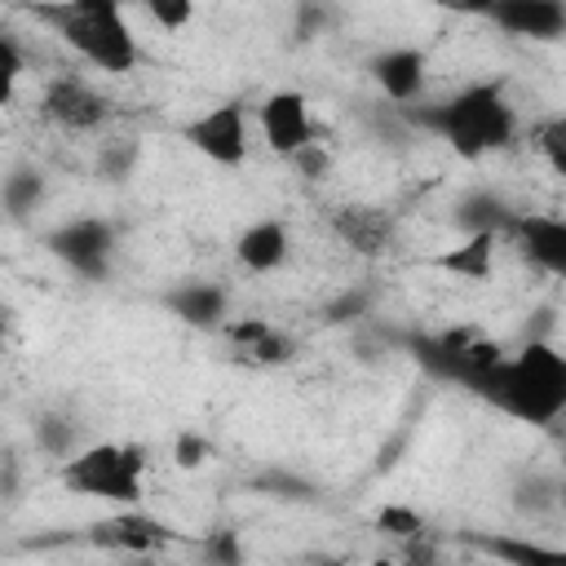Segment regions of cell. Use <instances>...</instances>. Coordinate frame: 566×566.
Masks as SVG:
<instances>
[{
	"label": "cell",
	"mask_w": 566,
	"mask_h": 566,
	"mask_svg": "<svg viewBox=\"0 0 566 566\" xmlns=\"http://www.w3.org/2000/svg\"><path fill=\"white\" fill-rule=\"evenodd\" d=\"M495 243H500L495 234H464L460 243L429 256V265L442 270V274H455L464 283H486L495 274Z\"/></svg>",
	"instance_id": "obj_18"
},
{
	"label": "cell",
	"mask_w": 566,
	"mask_h": 566,
	"mask_svg": "<svg viewBox=\"0 0 566 566\" xmlns=\"http://www.w3.org/2000/svg\"><path fill=\"white\" fill-rule=\"evenodd\" d=\"M460 544L478 548L500 566H566V544H544L513 531H460Z\"/></svg>",
	"instance_id": "obj_14"
},
{
	"label": "cell",
	"mask_w": 566,
	"mask_h": 566,
	"mask_svg": "<svg viewBox=\"0 0 566 566\" xmlns=\"http://www.w3.org/2000/svg\"><path fill=\"white\" fill-rule=\"evenodd\" d=\"M292 168L305 177V181H318V177H327V168H332V155H327V146H305L296 159H292Z\"/></svg>",
	"instance_id": "obj_31"
},
{
	"label": "cell",
	"mask_w": 566,
	"mask_h": 566,
	"mask_svg": "<svg viewBox=\"0 0 566 566\" xmlns=\"http://www.w3.org/2000/svg\"><path fill=\"white\" fill-rule=\"evenodd\" d=\"M562 504H566V478H562V473L531 469V473H522V478L513 482V509H522V513L544 517V513H553V509H562Z\"/></svg>",
	"instance_id": "obj_19"
},
{
	"label": "cell",
	"mask_w": 566,
	"mask_h": 566,
	"mask_svg": "<svg viewBox=\"0 0 566 566\" xmlns=\"http://www.w3.org/2000/svg\"><path fill=\"white\" fill-rule=\"evenodd\" d=\"M181 531H172L168 522L142 513V509H119L115 517L88 526V544L97 548H111V553H124V557H150L168 544H177Z\"/></svg>",
	"instance_id": "obj_10"
},
{
	"label": "cell",
	"mask_w": 566,
	"mask_h": 566,
	"mask_svg": "<svg viewBox=\"0 0 566 566\" xmlns=\"http://www.w3.org/2000/svg\"><path fill=\"white\" fill-rule=\"evenodd\" d=\"M261 486H265V491H279V495H283V491H296V500H305V495H310V486H305V482H296L292 473H270V478H261Z\"/></svg>",
	"instance_id": "obj_33"
},
{
	"label": "cell",
	"mask_w": 566,
	"mask_h": 566,
	"mask_svg": "<svg viewBox=\"0 0 566 566\" xmlns=\"http://www.w3.org/2000/svg\"><path fill=\"white\" fill-rule=\"evenodd\" d=\"M287 358H292V340H287L279 327L248 354V363H256V367H279V363H287Z\"/></svg>",
	"instance_id": "obj_30"
},
{
	"label": "cell",
	"mask_w": 566,
	"mask_h": 566,
	"mask_svg": "<svg viewBox=\"0 0 566 566\" xmlns=\"http://www.w3.org/2000/svg\"><path fill=\"white\" fill-rule=\"evenodd\" d=\"M159 301L177 323H186L195 332H221L230 323V292H226V283H212V279H186V283L168 287Z\"/></svg>",
	"instance_id": "obj_13"
},
{
	"label": "cell",
	"mask_w": 566,
	"mask_h": 566,
	"mask_svg": "<svg viewBox=\"0 0 566 566\" xmlns=\"http://www.w3.org/2000/svg\"><path fill=\"white\" fill-rule=\"evenodd\" d=\"M513 217H517V208H513L504 195L486 190V186L464 190V195L451 203V221H455L464 234H495V239H500V234H509Z\"/></svg>",
	"instance_id": "obj_17"
},
{
	"label": "cell",
	"mask_w": 566,
	"mask_h": 566,
	"mask_svg": "<svg viewBox=\"0 0 566 566\" xmlns=\"http://www.w3.org/2000/svg\"><path fill=\"white\" fill-rule=\"evenodd\" d=\"M402 124H411L416 133L438 137L447 150H455L460 159H486L500 155L517 142V106L509 102V80H473L438 102H416L407 111H398Z\"/></svg>",
	"instance_id": "obj_1"
},
{
	"label": "cell",
	"mask_w": 566,
	"mask_h": 566,
	"mask_svg": "<svg viewBox=\"0 0 566 566\" xmlns=\"http://www.w3.org/2000/svg\"><path fill=\"white\" fill-rule=\"evenodd\" d=\"M376 531L394 535V539H416V535H424V517L411 504H385L376 513Z\"/></svg>",
	"instance_id": "obj_27"
},
{
	"label": "cell",
	"mask_w": 566,
	"mask_h": 566,
	"mask_svg": "<svg viewBox=\"0 0 566 566\" xmlns=\"http://www.w3.org/2000/svg\"><path fill=\"white\" fill-rule=\"evenodd\" d=\"M376 305V287L371 283H354L345 292H336L327 305H323V323H354V318H367V310Z\"/></svg>",
	"instance_id": "obj_22"
},
{
	"label": "cell",
	"mask_w": 566,
	"mask_h": 566,
	"mask_svg": "<svg viewBox=\"0 0 566 566\" xmlns=\"http://www.w3.org/2000/svg\"><path fill=\"white\" fill-rule=\"evenodd\" d=\"M270 332H274V323H270V318H256V314H252V318H230V323L221 327V336H226L234 349H243V354H252Z\"/></svg>",
	"instance_id": "obj_28"
},
{
	"label": "cell",
	"mask_w": 566,
	"mask_h": 566,
	"mask_svg": "<svg viewBox=\"0 0 566 566\" xmlns=\"http://www.w3.org/2000/svg\"><path fill=\"white\" fill-rule=\"evenodd\" d=\"M142 18L155 22L164 35H177V31H186L195 22V4L190 0H146L142 4Z\"/></svg>",
	"instance_id": "obj_25"
},
{
	"label": "cell",
	"mask_w": 566,
	"mask_h": 566,
	"mask_svg": "<svg viewBox=\"0 0 566 566\" xmlns=\"http://www.w3.org/2000/svg\"><path fill=\"white\" fill-rule=\"evenodd\" d=\"M513 248L522 252V261L548 279L566 283V217L553 212H517L509 226Z\"/></svg>",
	"instance_id": "obj_11"
},
{
	"label": "cell",
	"mask_w": 566,
	"mask_h": 566,
	"mask_svg": "<svg viewBox=\"0 0 566 566\" xmlns=\"http://www.w3.org/2000/svg\"><path fill=\"white\" fill-rule=\"evenodd\" d=\"M181 142L203 155L217 168H243L248 164V106L243 102H217L181 124Z\"/></svg>",
	"instance_id": "obj_6"
},
{
	"label": "cell",
	"mask_w": 566,
	"mask_h": 566,
	"mask_svg": "<svg viewBox=\"0 0 566 566\" xmlns=\"http://www.w3.org/2000/svg\"><path fill=\"white\" fill-rule=\"evenodd\" d=\"M115 243H119V230L111 217H66L40 234V248L88 283H102L111 274Z\"/></svg>",
	"instance_id": "obj_5"
},
{
	"label": "cell",
	"mask_w": 566,
	"mask_h": 566,
	"mask_svg": "<svg viewBox=\"0 0 566 566\" xmlns=\"http://www.w3.org/2000/svg\"><path fill=\"white\" fill-rule=\"evenodd\" d=\"M367 566H398V562H394V557H371Z\"/></svg>",
	"instance_id": "obj_35"
},
{
	"label": "cell",
	"mask_w": 566,
	"mask_h": 566,
	"mask_svg": "<svg viewBox=\"0 0 566 566\" xmlns=\"http://www.w3.org/2000/svg\"><path fill=\"white\" fill-rule=\"evenodd\" d=\"M203 553H208L212 566H239L243 562V548H239V535L234 531H212L203 539Z\"/></svg>",
	"instance_id": "obj_29"
},
{
	"label": "cell",
	"mask_w": 566,
	"mask_h": 566,
	"mask_svg": "<svg viewBox=\"0 0 566 566\" xmlns=\"http://www.w3.org/2000/svg\"><path fill=\"white\" fill-rule=\"evenodd\" d=\"M473 394L517 424L553 429L566 416V354L553 340H522Z\"/></svg>",
	"instance_id": "obj_2"
},
{
	"label": "cell",
	"mask_w": 566,
	"mask_h": 566,
	"mask_svg": "<svg viewBox=\"0 0 566 566\" xmlns=\"http://www.w3.org/2000/svg\"><path fill=\"white\" fill-rule=\"evenodd\" d=\"M44 195H49V181H44V172L31 168V164L13 168V172L0 181V203H4L9 221H27V217L44 203Z\"/></svg>",
	"instance_id": "obj_20"
},
{
	"label": "cell",
	"mask_w": 566,
	"mask_h": 566,
	"mask_svg": "<svg viewBox=\"0 0 566 566\" xmlns=\"http://www.w3.org/2000/svg\"><path fill=\"white\" fill-rule=\"evenodd\" d=\"M287 252H292V230H287L283 217H261V221L243 226L239 239H234V261L248 274H274V270H283Z\"/></svg>",
	"instance_id": "obj_15"
},
{
	"label": "cell",
	"mask_w": 566,
	"mask_h": 566,
	"mask_svg": "<svg viewBox=\"0 0 566 566\" xmlns=\"http://www.w3.org/2000/svg\"><path fill=\"white\" fill-rule=\"evenodd\" d=\"M22 71H27V49L18 44V35H13V31H4V27H0V102H9V97H13V88H18Z\"/></svg>",
	"instance_id": "obj_26"
},
{
	"label": "cell",
	"mask_w": 566,
	"mask_h": 566,
	"mask_svg": "<svg viewBox=\"0 0 566 566\" xmlns=\"http://www.w3.org/2000/svg\"><path fill=\"white\" fill-rule=\"evenodd\" d=\"M40 115H44L53 128L80 137V133H97V128L111 119V102H106L84 75L62 71V75L44 80V88H40Z\"/></svg>",
	"instance_id": "obj_7"
},
{
	"label": "cell",
	"mask_w": 566,
	"mask_h": 566,
	"mask_svg": "<svg viewBox=\"0 0 566 566\" xmlns=\"http://www.w3.org/2000/svg\"><path fill=\"white\" fill-rule=\"evenodd\" d=\"M332 230L345 248H354L358 256H380L394 248V217L385 208H367V203H345L332 212Z\"/></svg>",
	"instance_id": "obj_16"
},
{
	"label": "cell",
	"mask_w": 566,
	"mask_h": 566,
	"mask_svg": "<svg viewBox=\"0 0 566 566\" xmlns=\"http://www.w3.org/2000/svg\"><path fill=\"white\" fill-rule=\"evenodd\" d=\"M482 18L513 40H535V44L566 40V4L562 0H495L482 9Z\"/></svg>",
	"instance_id": "obj_12"
},
{
	"label": "cell",
	"mask_w": 566,
	"mask_h": 566,
	"mask_svg": "<svg viewBox=\"0 0 566 566\" xmlns=\"http://www.w3.org/2000/svg\"><path fill=\"white\" fill-rule=\"evenodd\" d=\"M256 128L261 142L270 146V155L279 159H296L305 146H314V119H310V97L296 88H274L261 97L256 106Z\"/></svg>",
	"instance_id": "obj_8"
},
{
	"label": "cell",
	"mask_w": 566,
	"mask_h": 566,
	"mask_svg": "<svg viewBox=\"0 0 566 566\" xmlns=\"http://www.w3.org/2000/svg\"><path fill=\"white\" fill-rule=\"evenodd\" d=\"M535 150H539V159L548 164V172L566 181V111L553 115V119H544V124L535 128Z\"/></svg>",
	"instance_id": "obj_23"
},
{
	"label": "cell",
	"mask_w": 566,
	"mask_h": 566,
	"mask_svg": "<svg viewBox=\"0 0 566 566\" xmlns=\"http://www.w3.org/2000/svg\"><path fill=\"white\" fill-rule=\"evenodd\" d=\"M124 566H155V562H150V557H128Z\"/></svg>",
	"instance_id": "obj_36"
},
{
	"label": "cell",
	"mask_w": 566,
	"mask_h": 566,
	"mask_svg": "<svg viewBox=\"0 0 566 566\" xmlns=\"http://www.w3.org/2000/svg\"><path fill=\"white\" fill-rule=\"evenodd\" d=\"M31 438H35V447H40L44 455H53V460H62V464L80 451V424H75L66 411H40L35 424H31Z\"/></svg>",
	"instance_id": "obj_21"
},
{
	"label": "cell",
	"mask_w": 566,
	"mask_h": 566,
	"mask_svg": "<svg viewBox=\"0 0 566 566\" xmlns=\"http://www.w3.org/2000/svg\"><path fill=\"white\" fill-rule=\"evenodd\" d=\"M137 142H128V137H111V142H102V150H97V172L106 177V181H124V177H133V168H137Z\"/></svg>",
	"instance_id": "obj_24"
},
{
	"label": "cell",
	"mask_w": 566,
	"mask_h": 566,
	"mask_svg": "<svg viewBox=\"0 0 566 566\" xmlns=\"http://www.w3.org/2000/svg\"><path fill=\"white\" fill-rule=\"evenodd\" d=\"M305 566H345V562H340V557H327V553H314Z\"/></svg>",
	"instance_id": "obj_34"
},
{
	"label": "cell",
	"mask_w": 566,
	"mask_h": 566,
	"mask_svg": "<svg viewBox=\"0 0 566 566\" xmlns=\"http://www.w3.org/2000/svg\"><path fill=\"white\" fill-rule=\"evenodd\" d=\"M146 447L137 442H88L62 464V486L84 500H106L115 509H137L146 495Z\"/></svg>",
	"instance_id": "obj_4"
},
{
	"label": "cell",
	"mask_w": 566,
	"mask_h": 566,
	"mask_svg": "<svg viewBox=\"0 0 566 566\" xmlns=\"http://www.w3.org/2000/svg\"><path fill=\"white\" fill-rule=\"evenodd\" d=\"M367 75H371V84L380 88L385 102H394L398 111H407V106H416L420 93H424V80H429V53H424L420 44H389V49L371 53Z\"/></svg>",
	"instance_id": "obj_9"
},
{
	"label": "cell",
	"mask_w": 566,
	"mask_h": 566,
	"mask_svg": "<svg viewBox=\"0 0 566 566\" xmlns=\"http://www.w3.org/2000/svg\"><path fill=\"white\" fill-rule=\"evenodd\" d=\"M208 442L199 438V433H177V442H172V455H177V464L181 469H199L203 460H208Z\"/></svg>",
	"instance_id": "obj_32"
},
{
	"label": "cell",
	"mask_w": 566,
	"mask_h": 566,
	"mask_svg": "<svg viewBox=\"0 0 566 566\" xmlns=\"http://www.w3.org/2000/svg\"><path fill=\"white\" fill-rule=\"evenodd\" d=\"M35 22L53 27V35L93 71L106 75H128L142 62L137 31L115 0H57V4H35Z\"/></svg>",
	"instance_id": "obj_3"
}]
</instances>
